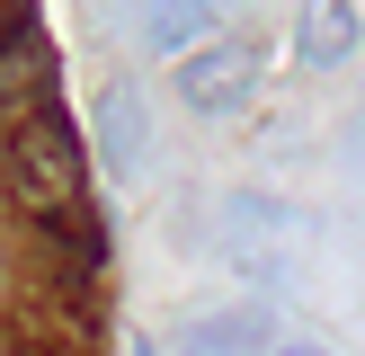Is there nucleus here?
Here are the masks:
<instances>
[{"label":"nucleus","instance_id":"423d86ee","mask_svg":"<svg viewBox=\"0 0 365 356\" xmlns=\"http://www.w3.org/2000/svg\"><path fill=\"white\" fill-rule=\"evenodd\" d=\"M285 356H321V347H285Z\"/></svg>","mask_w":365,"mask_h":356},{"label":"nucleus","instance_id":"7ed1b4c3","mask_svg":"<svg viewBox=\"0 0 365 356\" xmlns=\"http://www.w3.org/2000/svg\"><path fill=\"white\" fill-rule=\"evenodd\" d=\"M356 36H365L356 0H303V9H294V63L303 71H339L356 53Z\"/></svg>","mask_w":365,"mask_h":356},{"label":"nucleus","instance_id":"f03ea898","mask_svg":"<svg viewBox=\"0 0 365 356\" xmlns=\"http://www.w3.org/2000/svg\"><path fill=\"white\" fill-rule=\"evenodd\" d=\"M250 89H259L250 36H214V45L178 53V107H196V116H232V107H250Z\"/></svg>","mask_w":365,"mask_h":356},{"label":"nucleus","instance_id":"20e7f679","mask_svg":"<svg viewBox=\"0 0 365 356\" xmlns=\"http://www.w3.org/2000/svg\"><path fill=\"white\" fill-rule=\"evenodd\" d=\"M178 356H267V320L259 312H223V320H196L178 338Z\"/></svg>","mask_w":365,"mask_h":356},{"label":"nucleus","instance_id":"0eeeda50","mask_svg":"<svg viewBox=\"0 0 365 356\" xmlns=\"http://www.w3.org/2000/svg\"><path fill=\"white\" fill-rule=\"evenodd\" d=\"M134 356H160V347H134Z\"/></svg>","mask_w":365,"mask_h":356},{"label":"nucleus","instance_id":"39448f33","mask_svg":"<svg viewBox=\"0 0 365 356\" xmlns=\"http://www.w3.org/2000/svg\"><path fill=\"white\" fill-rule=\"evenodd\" d=\"M205 27H214L205 0H152V45H160V53H196Z\"/></svg>","mask_w":365,"mask_h":356},{"label":"nucleus","instance_id":"f257e3e1","mask_svg":"<svg viewBox=\"0 0 365 356\" xmlns=\"http://www.w3.org/2000/svg\"><path fill=\"white\" fill-rule=\"evenodd\" d=\"M81 178H89V152H81V134H71V116L27 107V116L9 125V196L27 214H45V223H63V214L81 205Z\"/></svg>","mask_w":365,"mask_h":356},{"label":"nucleus","instance_id":"6e6552de","mask_svg":"<svg viewBox=\"0 0 365 356\" xmlns=\"http://www.w3.org/2000/svg\"><path fill=\"white\" fill-rule=\"evenodd\" d=\"M0 9H9V0H0Z\"/></svg>","mask_w":365,"mask_h":356}]
</instances>
